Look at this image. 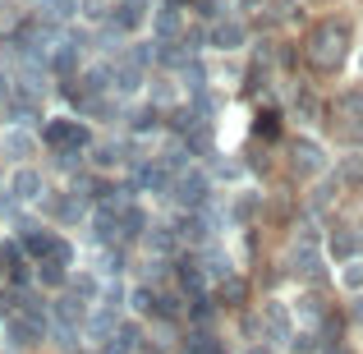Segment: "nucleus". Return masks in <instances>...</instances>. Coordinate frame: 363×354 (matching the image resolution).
Wrapping results in <instances>:
<instances>
[{
	"label": "nucleus",
	"instance_id": "4",
	"mask_svg": "<svg viewBox=\"0 0 363 354\" xmlns=\"http://www.w3.org/2000/svg\"><path fill=\"white\" fill-rule=\"evenodd\" d=\"M345 285L354 290V285H363V262H350L345 267Z\"/></svg>",
	"mask_w": 363,
	"mask_h": 354
},
{
	"label": "nucleus",
	"instance_id": "3",
	"mask_svg": "<svg viewBox=\"0 0 363 354\" xmlns=\"http://www.w3.org/2000/svg\"><path fill=\"white\" fill-rule=\"evenodd\" d=\"M336 253H340V258L363 253V235H336Z\"/></svg>",
	"mask_w": 363,
	"mask_h": 354
},
{
	"label": "nucleus",
	"instance_id": "5",
	"mask_svg": "<svg viewBox=\"0 0 363 354\" xmlns=\"http://www.w3.org/2000/svg\"><path fill=\"white\" fill-rule=\"evenodd\" d=\"M354 322H363V294L354 299Z\"/></svg>",
	"mask_w": 363,
	"mask_h": 354
},
{
	"label": "nucleus",
	"instance_id": "1",
	"mask_svg": "<svg viewBox=\"0 0 363 354\" xmlns=\"http://www.w3.org/2000/svg\"><path fill=\"white\" fill-rule=\"evenodd\" d=\"M345 42H350V33L340 23H322L318 37H313V60H318L322 70H336V65L345 60Z\"/></svg>",
	"mask_w": 363,
	"mask_h": 354
},
{
	"label": "nucleus",
	"instance_id": "2",
	"mask_svg": "<svg viewBox=\"0 0 363 354\" xmlns=\"http://www.w3.org/2000/svg\"><path fill=\"white\" fill-rule=\"evenodd\" d=\"M299 166H303V170H322V148H313V143H299Z\"/></svg>",
	"mask_w": 363,
	"mask_h": 354
}]
</instances>
